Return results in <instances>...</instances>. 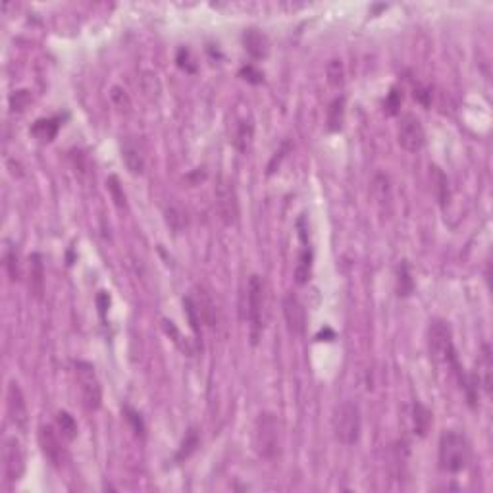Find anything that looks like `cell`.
I'll return each instance as SVG.
<instances>
[{"label":"cell","mask_w":493,"mask_h":493,"mask_svg":"<svg viewBox=\"0 0 493 493\" xmlns=\"http://www.w3.org/2000/svg\"><path fill=\"white\" fill-rule=\"evenodd\" d=\"M428 353L430 359L436 364H447L449 368H453L456 378H461V376L465 374V368L461 366L459 359H456L451 326H449V322L441 320V318H434V320L430 322Z\"/></svg>","instance_id":"1"},{"label":"cell","mask_w":493,"mask_h":493,"mask_svg":"<svg viewBox=\"0 0 493 493\" xmlns=\"http://www.w3.org/2000/svg\"><path fill=\"white\" fill-rule=\"evenodd\" d=\"M439 468L449 474H459L463 472L472 456L470 441L466 439L465 434L456 432V430H445L439 436L438 445Z\"/></svg>","instance_id":"2"},{"label":"cell","mask_w":493,"mask_h":493,"mask_svg":"<svg viewBox=\"0 0 493 493\" xmlns=\"http://www.w3.org/2000/svg\"><path fill=\"white\" fill-rule=\"evenodd\" d=\"M251 441L254 453L261 459L266 461L278 459L281 453V426L274 412H261L256 416L252 424Z\"/></svg>","instance_id":"3"},{"label":"cell","mask_w":493,"mask_h":493,"mask_svg":"<svg viewBox=\"0 0 493 493\" xmlns=\"http://www.w3.org/2000/svg\"><path fill=\"white\" fill-rule=\"evenodd\" d=\"M335 439L343 445H354L363 434V414L353 401H343L337 405L332 419Z\"/></svg>","instance_id":"4"},{"label":"cell","mask_w":493,"mask_h":493,"mask_svg":"<svg viewBox=\"0 0 493 493\" xmlns=\"http://www.w3.org/2000/svg\"><path fill=\"white\" fill-rule=\"evenodd\" d=\"M75 380L81 393V401L87 410H99L103 405V385L91 363H75Z\"/></svg>","instance_id":"5"},{"label":"cell","mask_w":493,"mask_h":493,"mask_svg":"<svg viewBox=\"0 0 493 493\" xmlns=\"http://www.w3.org/2000/svg\"><path fill=\"white\" fill-rule=\"evenodd\" d=\"M262 307H264V288H262L261 276H251L247 285V318L251 328L252 345L259 343V337L262 334Z\"/></svg>","instance_id":"6"},{"label":"cell","mask_w":493,"mask_h":493,"mask_svg":"<svg viewBox=\"0 0 493 493\" xmlns=\"http://www.w3.org/2000/svg\"><path fill=\"white\" fill-rule=\"evenodd\" d=\"M214 199L220 220L225 225H233L239 218V201H237V193L233 189V183L228 177L218 179V183L214 187Z\"/></svg>","instance_id":"7"},{"label":"cell","mask_w":493,"mask_h":493,"mask_svg":"<svg viewBox=\"0 0 493 493\" xmlns=\"http://www.w3.org/2000/svg\"><path fill=\"white\" fill-rule=\"evenodd\" d=\"M397 141H399L401 149L409 150V152H419L424 147L426 131H424V125L419 116H414V114L401 116L399 125H397Z\"/></svg>","instance_id":"8"},{"label":"cell","mask_w":493,"mask_h":493,"mask_svg":"<svg viewBox=\"0 0 493 493\" xmlns=\"http://www.w3.org/2000/svg\"><path fill=\"white\" fill-rule=\"evenodd\" d=\"M39 445H41V451L43 455L47 459L48 463L56 468L66 463V447H64V436L58 432L56 426L52 424H43L39 428Z\"/></svg>","instance_id":"9"},{"label":"cell","mask_w":493,"mask_h":493,"mask_svg":"<svg viewBox=\"0 0 493 493\" xmlns=\"http://www.w3.org/2000/svg\"><path fill=\"white\" fill-rule=\"evenodd\" d=\"M2 466L10 482H18L26 470V453L18 438H6L2 443Z\"/></svg>","instance_id":"10"},{"label":"cell","mask_w":493,"mask_h":493,"mask_svg":"<svg viewBox=\"0 0 493 493\" xmlns=\"http://www.w3.org/2000/svg\"><path fill=\"white\" fill-rule=\"evenodd\" d=\"M6 407H8V416L12 424L21 432H26L29 422L28 403H26L23 391L18 382H10L8 391H6Z\"/></svg>","instance_id":"11"},{"label":"cell","mask_w":493,"mask_h":493,"mask_svg":"<svg viewBox=\"0 0 493 493\" xmlns=\"http://www.w3.org/2000/svg\"><path fill=\"white\" fill-rule=\"evenodd\" d=\"M281 308H283V318H285L289 332L293 335L305 334V330H307V310L297 299V295H293V293L285 295Z\"/></svg>","instance_id":"12"},{"label":"cell","mask_w":493,"mask_h":493,"mask_svg":"<svg viewBox=\"0 0 493 493\" xmlns=\"http://www.w3.org/2000/svg\"><path fill=\"white\" fill-rule=\"evenodd\" d=\"M492 376H493V359H492V347L490 345H482V351L478 354L476 361V372L472 374L478 390H482L490 397L492 395Z\"/></svg>","instance_id":"13"},{"label":"cell","mask_w":493,"mask_h":493,"mask_svg":"<svg viewBox=\"0 0 493 493\" xmlns=\"http://www.w3.org/2000/svg\"><path fill=\"white\" fill-rule=\"evenodd\" d=\"M121 160L133 176H141L145 172V154L141 150L139 143L131 137L123 139L121 143Z\"/></svg>","instance_id":"14"},{"label":"cell","mask_w":493,"mask_h":493,"mask_svg":"<svg viewBox=\"0 0 493 493\" xmlns=\"http://www.w3.org/2000/svg\"><path fill=\"white\" fill-rule=\"evenodd\" d=\"M243 45H245V50H247L252 58H256V60H259V58H266L268 48H270L268 37H266L262 31H259V29H247V31L243 33Z\"/></svg>","instance_id":"15"},{"label":"cell","mask_w":493,"mask_h":493,"mask_svg":"<svg viewBox=\"0 0 493 493\" xmlns=\"http://www.w3.org/2000/svg\"><path fill=\"white\" fill-rule=\"evenodd\" d=\"M29 289L37 299L43 297L45 293V266L43 256L39 252L29 256Z\"/></svg>","instance_id":"16"},{"label":"cell","mask_w":493,"mask_h":493,"mask_svg":"<svg viewBox=\"0 0 493 493\" xmlns=\"http://www.w3.org/2000/svg\"><path fill=\"white\" fill-rule=\"evenodd\" d=\"M197 293H199V295L193 297V303H195L199 316H201V320H203L205 324H208V326H216V322H218V308H216L214 301H212V297H210L206 291H203V289H199Z\"/></svg>","instance_id":"17"},{"label":"cell","mask_w":493,"mask_h":493,"mask_svg":"<svg viewBox=\"0 0 493 493\" xmlns=\"http://www.w3.org/2000/svg\"><path fill=\"white\" fill-rule=\"evenodd\" d=\"M432 412H430L422 403H414L412 405V414H410V422H412V432L416 434V436H420V438H424L426 434H428L430 426H432Z\"/></svg>","instance_id":"18"},{"label":"cell","mask_w":493,"mask_h":493,"mask_svg":"<svg viewBox=\"0 0 493 493\" xmlns=\"http://www.w3.org/2000/svg\"><path fill=\"white\" fill-rule=\"evenodd\" d=\"M60 130V118H41L33 123L31 135L43 143H50Z\"/></svg>","instance_id":"19"},{"label":"cell","mask_w":493,"mask_h":493,"mask_svg":"<svg viewBox=\"0 0 493 493\" xmlns=\"http://www.w3.org/2000/svg\"><path fill=\"white\" fill-rule=\"evenodd\" d=\"M345 121V97H335L334 101L330 103L328 106V114H326V123H328V131H341Z\"/></svg>","instance_id":"20"},{"label":"cell","mask_w":493,"mask_h":493,"mask_svg":"<svg viewBox=\"0 0 493 493\" xmlns=\"http://www.w3.org/2000/svg\"><path fill=\"white\" fill-rule=\"evenodd\" d=\"M310 272H312V251L310 247H303V251L299 252L297 266H295V281L299 285H305L310 279Z\"/></svg>","instance_id":"21"},{"label":"cell","mask_w":493,"mask_h":493,"mask_svg":"<svg viewBox=\"0 0 493 493\" xmlns=\"http://www.w3.org/2000/svg\"><path fill=\"white\" fill-rule=\"evenodd\" d=\"M56 428L64 436L66 441H72V439L77 438V422L68 410L56 412Z\"/></svg>","instance_id":"22"},{"label":"cell","mask_w":493,"mask_h":493,"mask_svg":"<svg viewBox=\"0 0 493 493\" xmlns=\"http://www.w3.org/2000/svg\"><path fill=\"white\" fill-rule=\"evenodd\" d=\"M412 289H414V281L410 278L409 264L403 262L399 266V274H397V295L399 297H409L410 293H412Z\"/></svg>","instance_id":"23"},{"label":"cell","mask_w":493,"mask_h":493,"mask_svg":"<svg viewBox=\"0 0 493 493\" xmlns=\"http://www.w3.org/2000/svg\"><path fill=\"white\" fill-rule=\"evenodd\" d=\"M197 447H199V434H197L195 428H191L185 434V439H183V443H181V449H179V453H177V459H179V461L189 459V456L197 451Z\"/></svg>","instance_id":"24"},{"label":"cell","mask_w":493,"mask_h":493,"mask_svg":"<svg viewBox=\"0 0 493 493\" xmlns=\"http://www.w3.org/2000/svg\"><path fill=\"white\" fill-rule=\"evenodd\" d=\"M328 72V81L332 87H341L345 81V70L341 60H332L326 68Z\"/></svg>","instance_id":"25"},{"label":"cell","mask_w":493,"mask_h":493,"mask_svg":"<svg viewBox=\"0 0 493 493\" xmlns=\"http://www.w3.org/2000/svg\"><path fill=\"white\" fill-rule=\"evenodd\" d=\"M4 268L8 272V276L12 281H18L21 272H19V261H18V252L14 249H6L4 252Z\"/></svg>","instance_id":"26"},{"label":"cell","mask_w":493,"mask_h":493,"mask_svg":"<svg viewBox=\"0 0 493 493\" xmlns=\"http://www.w3.org/2000/svg\"><path fill=\"white\" fill-rule=\"evenodd\" d=\"M166 220H168V225H170L174 232H181V230L187 225L185 214H183L181 210H177V208H168Z\"/></svg>","instance_id":"27"},{"label":"cell","mask_w":493,"mask_h":493,"mask_svg":"<svg viewBox=\"0 0 493 493\" xmlns=\"http://www.w3.org/2000/svg\"><path fill=\"white\" fill-rule=\"evenodd\" d=\"M123 414H125V420L131 422V426L137 432V436H145V424H143V419H141L139 412L133 410L131 407H125V409H123Z\"/></svg>","instance_id":"28"},{"label":"cell","mask_w":493,"mask_h":493,"mask_svg":"<svg viewBox=\"0 0 493 493\" xmlns=\"http://www.w3.org/2000/svg\"><path fill=\"white\" fill-rule=\"evenodd\" d=\"M10 103H12V110L23 112L28 108V104L31 103V94H29V91H16L12 94Z\"/></svg>","instance_id":"29"},{"label":"cell","mask_w":493,"mask_h":493,"mask_svg":"<svg viewBox=\"0 0 493 493\" xmlns=\"http://www.w3.org/2000/svg\"><path fill=\"white\" fill-rule=\"evenodd\" d=\"M401 93L397 91V89H391V93L388 94V99H385V112L390 114V116H395L397 112H399L401 108Z\"/></svg>","instance_id":"30"},{"label":"cell","mask_w":493,"mask_h":493,"mask_svg":"<svg viewBox=\"0 0 493 493\" xmlns=\"http://www.w3.org/2000/svg\"><path fill=\"white\" fill-rule=\"evenodd\" d=\"M241 75H243V79H245V81H249V83H252V85L262 83V79H264V74H262L261 70H256L254 66H247V68H243Z\"/></svg>","instance_id":"31"},{"label":"cell","mask_w":493,"mask_h":493,"mask_svg":"<svg viewBox=\"0 0 493 493\" xmlns=\"http://www.w3.org/2000/svg\"><path fill=\"white\" fill-rule=\"evenodd\" d=\"M108 189H110L112 197H114V201H116V205L118 206H125V195L120 191V185H118V177L112 176L110 179H108Z\"/></svg>","instance_id":"32"}]
</instances>
